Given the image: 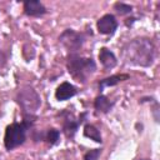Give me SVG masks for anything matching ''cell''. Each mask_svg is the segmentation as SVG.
Listing matches in <instances>:
<instances>
[{"label": "cell", "mask_w": 160, "mask_h": 160, "mask_svg": "<svg viewBox=\"0 0 160 160\" xmlns=\"http://www.w3.org/2000/svg\"><path fill=\"white\" fill-rule=\"evenodd\" d=\"M100 154H101V149H91L84 154L82 160H99Z\"/></svg>", "instance_id": "obj_16"}, {"label": "cell", "mask_w": 160, "mask_h": 160, "mask_svg": "<svg viewBox=\"0 0 160 160\" xmlns=\"http://www.w3.org/2000/svg\"><path fill=\"white\" fill-rule=\"evenodd\" d=\"M98 56H99L100 64H101L105 69H108V70L114 69V68L116 66V64H118V59H116L115 54H114L110 49H108V48H105V46L100 48Z\"/></svg>", "instance_id": "obj_10"}, {"label": "cell", "mask_w": 160, "mask_h": 160, "mask_svg": "<svg viewBox=\"0 0 160 160\" xmlns=\"http://www.w3.org/2000/svg\"><path fill=\"white\" fill-rule=\"evenodd\" d=\"M96 29L101 35H112L118 29L116 18L112 14H105L96 21Z\"/></svg>", "instance_id": "obj_7"}, {"label": "cell", "mask_w": 160, "mask_h": 160, "mask_svg": "<svg viewBox=\"0 0 160 160\" xmlns=\"http://www.w3.org/2000/svg\"><path fill=\"white\" fill-rule=\"evenodd\" d=\"M88 112H81L80 116L78 119L74 118V115L68 111L66 109H64L62 111L59 112V116L62 118V132L68 139H72L79 129V126L84 122L85 118H86Z\"/></svg>", "instance_id": "obj_6"}, {"label": "cell", "mask_w": 160, "mask_h": 160, "mask_svg": "<svg viewBox=\"0 0 160 160\" xmlns=\"http://www.w3.org/2000/svg\"><path fill=\"white\" fill-rule=\"evenodd\" d=\"M76 94H78L76 88L72 84H70L69 81H64V82H61L56 88V90H55V99L58 101H66V100L71 99L72 96H75Z\"/></svg>", "instance_id": "obj_9"}, {"label": "cell", "mask_w": 160, "mask_h": 160, "mask_svg": "<svg viewBox=\"0 0 160 160\" xmlns=\"http://www.w3.org/2000/svg\"><path fill=\"white\" fill-rule=\"evenodd\" d=\"M114 10H115L118 14H120V15H126V14H131V11H132V6L129 5V4L118 1V2L114 4Z\"/></svg>", "instance_id": "obj_15"}, {"label": "cell", "mask_w": 160, "mask_h": 160, "mask_svg": "<svg viewBox=\"0 0 160 160\" xmlns=\"http://www.w3.org/2000/svg\"><path fill=\"white\" fill-rule=\"evenodd\" d=\"M130 78L129 74H115V75H111L109 78H105L102 80L99 81V91L101 92L105 88H110V86H115L118 85L119 82L121 81H125Z\"/></svg>", "instance_id": "obj_11"}, {"label": "cell", "mask_w": 160, "mask_h": 160, "mask_svg": "<svg viewBox=\"0 0 160 160\" xmlns=\"http://www.w3.org/2000/svg\"><path fill=\"white\" fill-rule=\"evenodd\" d=\"M121 55L128 64L148 68L154 62L155 46L148 38H135L122 46Z\"/></svg>", "instance_id": "obj_1"}, {"label": "cell", "mask_w": 160, "mask_h": 160, "mask_svg": "<svg viewBox=\"0 0 160 160\" xmlns=\"http://www.w3.org/2000/svg\"><path fill=\"white\" fill-rule=\"evenodd\" d=\"M16 102L22 109V114L34 115L41 105V99L32 88H24L16 95Z\"/></svg>", "instance_id": "obj_4"}, {"label": "cell", "mask_w": 160, "mask_h": 160, "mask_svg": "<svg viewBox=\"0 0 160 160\" xmlns=\"http://www.w3.org/2000/svg\"><path fill=\"white\" fill-rule=\"evenodd\" d=\"M66 68L72 79L79 82H85L88 78L95 72L96 64L92 58H84L78 52H71L66 58Z\"/></svg>", "instance_id": "obj_2"}, {"label": "cell", "mask_w": 160, "mask_h": 160, "mask_svg": "<svg viewBox=\"0 0 160 160\" xmlns=\"http://www.w3.org/2000/svg\"><path fill=\"white\" fill-rule=\"evenodd\" d=\"M32 126V124L28 121L21 122H11L6 126L4 132V146L8 151H11L20 145H22L26 140V131Z\"/></svg>", "instance_id": "obj_3"}, {"label": "cell", "mask_w": 160, "mask_h": 160, "mask_svg": "<svg viewBox=\"0 0 160 160\" xmlns=\"http://www.w3.org/2000/svg\"><path fill=\"white\" fill-rule=\"evenodd\" d=\"M22 10L26 16L31 18H39L48 12L44 4L39 0H25L22 2Z\"/></svg>", "instance_id": "obj_8"}, {"label": "cell", "mask_w": 160, "mask_h": 160, "mask_svg": "<svg viewBox=\"0 0 160 160\" xmlns=\"http://www.w3.org/2000/svg\"><path fill=\"white\" fill-rule=\"evenodd\" d=\"M42 139H44L50 146H54V145H56V144L59 142L60 131H59L58 129H55V128H50V129L46 130V132H45V135H44Z\"/></svg>", "instance_id": "obj_14"}, {"label": "cell", "mask_w": 160, "mask_h": 160, "mask_svg": "<svg viewBox=\"0 0 160 160\" xmlns=\"http://www.w3.org/2000/svg\"><path fill=\"white\" fill-rule=\"evenodd\" d=\"M85 40H86V38H85L84 32L75 31L74 29H66L59 36L60 44L69 51V54L78 52V50H80L82 48Z\"/></svg>", "instance_id": "obj_5"}, {"label": "cell", "mask_w": 160, "mask_h": 160, "mask_svg": "<svg viewBox=\"0 0 160 160\" xmlns=\"http://www.w3.org/2000/svg\"><path fill=\"white\" fill-rule=\"evenodd\" d=\"M112 105H114V102L110 101L109 98L105 96V95H102V94L98 95V96L95 98V100H94V109H95L98 112H101V114L109 112V111L112 109Z\"/></svg>", "instance_id": "obj_12"}, {"label": "cell", "mask_w": 160, "mask_h": 160, "mask_svg": "<svg viewBox=\"0 0 160 160\" xmlns=\"http://www.w3.org/2000/svg\"><path fill=\"white\" fill-rule=\"evenodd\" d=\"M84 136L94 140L95 142H99V144L102 142V138H101L100 130L96 126H94L92 124H85L84 125Z\"/></svg>", "instance_id": "obj_13"}]
</instances>
